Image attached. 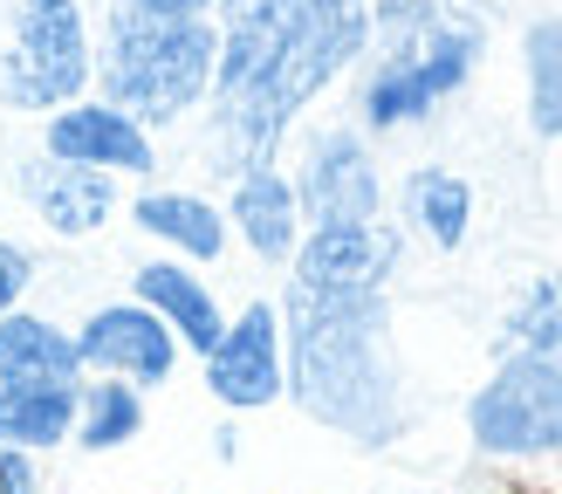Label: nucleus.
I'll list each match as a JSON object with an SVG mask.
<instances>
[{
  "mask_svg": "<svg viewBox=\"0 0 562 494\" xmlns=\"http://www.w3.org/2000/svg\"><path fill=\"white\" fill-rule=\"evenodd\" d=\"M371 48V0H247L220 21L213 97L192 117V165L213 186L281 165L295 124H308Z\"/></svg>",
  "mask_w": 562,
  "mask_h": 494,
  "instance_id": "obj_1",
  "label": "nucleus"
},
{
  "mask_svg": "<svg viewBox=\"0 0 562 494\" xmlns=\"http://www.w3.org/2000/svg\"><path fill=\"white\" fill-rule=\"evenodd\" d=\"M289 405L357 453H391L412 433L391 289H302L281 282Z\"/></svg>",
  "mask_w": 562,
  "mask_h": 494,
  "instance_id": "obj_2",
  "label": "nucleus"
},
{
  "mask_svg": "<svg viewBox=\"0 0 562 494\" xmlns=\"http://www.w3.org/2000/svg\"><path fill=\"white\" fill-rule=\"evenodd\" d=\"M494 48L487 0H371V48L350 76V124L398 137L473 90Z\"/></svg>",
  "mask_w": 562,
  "mask_h": 494,
  "instance_id": "obj_3",
  "label": "nucleus"
},
{
  "mask_svg": "<svg viewBox=\"0 0 562 494\" xmlns=\"http://www.w3.org/2000/svg\"><path fill=\"white\" fill-rule=\"evenodd\" d=\"M97 27V76L90 97L131 110L145 131H186L213 97L220 21L179 14L172 0H103Z\"/></svg>",
  "mask_w": 562,
  "mask_h": 494,
  "instance_id": "obj_4",
  "label": "nucleus"
},
{
  "mask_svg": "<svg viewBox=\"0 0 562 494\" xmlns=\"http://www.w3.org/2000/svg\"><path fill=\"white\" fill-rule=\"evenodd\" d=\"M467 453L542 494H562V364L555 357H494L460 405Z\"/></svg>",
  "mask_w": 562,
  "mask_h": 494,
  "instance_id": "obj_5",
  "label": "nucleus"
},
{
  "mask_svg": "<svg viewBox=\"0 0 562 494\" xmlns=\"http://www.w3.org/2000/svg\"><path fill=\"white\" fill-rule=\"evenodd\" d=\"M97 76V27L82 0H8V42H0V110L48 117L90 97Z\"/></svg>",
  "mask_w": 562,
  "mask_h": 494,
  "instance_id": "obj_6",
  "label": "nucleus"
},
{
  "mask_svg": "<svg viewBox=\"0 0 562 494\" xmlns=\"http://www.w3.org/2000/svg\"><path fill=\"white\" fill-rule=\"evenodd\" d=\"M281 172L295 186L302 227H371L391 213V179L378 158V137L357 131L350 117H316L295 124Z\"/></svg>",
  "mask_w": 562,
  "mask_h": 494,
  "instance_id": "obj_7",
  "label": "nucleus"
},
{
  "mask_svg": "<svg viewBox=\"0 0 562 494\" xmlns=\"http://www.w3.org/2000/svg\"><path fill=\"white\" fill-rule=\"evenodd\" d=\"M200 384L227 412H268L289 398V344H281V302L274 295H247L227 316L220 344L200 357Z\"/></svg>",
  "mask_w": 562,
  "mask_h": 494,
  "instance_id": "obj_8",
  "label": "nucleus"
},
{
  "mask_svg": "<svg viewBox=\"0 0 562 494\" xmlns=\"http://www.w3.org/2000/svg\"><path fill=\"white\" fill-rule=\"evenodd\" d=\"M76 350H82V378H124L145 398L165 392V384L179 378V364H186L179 337L131 295H110V302H97V310H82Z\"/></svg>",
  "mask_w": 562,
  "mask_h": 494,
  "instance_id": "obj_9",
  "label": "nucleus"
},
{
  "mask_svg": "<svg viewBox=\"0 0 562 494\" xmlns=\"http://www.w3.org/2000/svg\"><path fill=\"white\" fill-rule=\"evenodd\" d=\"M42 151L63 158V165L110 172V179H137V186H151L165 172L158 131H145L131 110L103 103V97H76L63 110H48V117H42Z\"/></svg>",
  "mask_w": 562,
  "mask_h": 494,
  "instance_id": "obj_10",
  "label": "nucleus"
},
{
  "mask_svg": "<svg viewBox=\"0 0 562 494\" xmlns=\"http://www.w3.org/2000/svg\"><path fill=\"white\" fill-rule=\"evenodd\" d=\"M14 192L27 200V213H35V227L48 240H97L124 220V179L110 172H90V165H63V158H21L14 165Z\"/></svg>",
  "mask_w": 562,
  "mask_h": 494,
  "instance_id": "obj_11",
  "label": "nucleus"
},
{
  "mask_svg": "<svg viewBox=\"0 0 562 494\" xmlns=\"http://www.w3.org/2000/svg\"><path fill=\"white\" fill-rule=\"evenodd\" d=\"M412 240L398 220H371V227H308L295 261L281 268V282L302 289H398Z\"/></svg>",
  "mask_w": 562,
  "mask_h": 494,
  "instance_id": "obj_12",
  "label": "nucleus"
},
{
  "mask_svg": "<svg viewBox=\"0 0 562 494\" xmlns=\"http://www.w3.org/2000/svg\"><path fill=\"white\" fill-rule=\"evenodd\" d=\"M124 220L145 234L158 255L172 261H192V268H220L234 247V227H227V206L200 186H137L124 200Z\"/></svg>",
  "mask_w": 562,
  "mask_h": 494,
  "instance_id": "obj_13",
  "label": "nucleus"
},
{
  "mask_svg": "<svg viewBox=\"0 0 562 494\" xmlns=\"http://www.w3.org/2000/svg\"><path fill=\"white\" fill-rule=\"evenodd\" d=\"M124 295L131 302H145V310L179 337L186 357H206L220 344V329H227V302H220L213 289V274L206 268H192V261H172V255H145V261H131L124 274Z\"/></svg>",
  "mask_w": 562,
  "mask_h": 494,
  "instance_id": "obj_14",
  "label": "nucleus"
},
{
  "mask_svg": "<svg viewBox=\"0 0 562 494\" xmlns=\"http://www.w3.org/2000/svg\"><path fill=\"white\" fill-rule=\"evenodd\" d=\"M391 220L405 227V240L432 247V255H460L473 240V220H481V192H473L467 172L426 158V165H405L398 186H391Z\"/></svg>",
  "mask_w": 562,
  "mask_h": 494,
  "instance_id": "obj_15",
  "label": "nucleus"
},
{
  "mask_svg": "<svg viewBox=\"0 0 562 494\" xmlns=\"http://www.w3.org/2000/svg\"><path fill=\"white\" fill-rule=\"evenodd\" d=\"M227 227H234V247H247L261 268H289L295 247H302V206H295V186L281 165H261V172H240L227 186Z\"/></svg>",
  "mask_w": 562,
  "mask_h": 494,
  "instance_id": "obj_16",
  "label": "nucleus"
},
{
  "mask_svg": "<svg viewBox=\"0 0 562 494\" xmlns=\"http://www.w3.org/2000/svg\"><path fill=\"white\" fill-rule=\"evenodd\" d=\"M0 384H82L76 323L35 310V302L0 316Z\"/></svg>",
  "mask_w": 562,
  "mask_h": 494,
  "instance_id": "obj_17",
  "label": "nucleus"
},
{
  "mask_svg": "<svg viewBox=\"0 0 562 494\" xmlns=\"http://www.w3.org/2000/svg\"><path fill=\"white\" fill-rule=\"evenodd\" d=\"M151 419V398L124 378H82L76 384V433L69 447L76 453H124L131 439H145Z\"/></svg>",
  "mask_w": 562,
  "mask_h": 494,
  "instance_id": "obj_18",
  "label": "nucleus"
},
{
  "mask_svg": "<svg viewBox=\"0 0 562 494\" xmlns=\"http://www.w3.org/2000/svg\"><path fill=\"white\" fill-rule=\"evenodd\" d=\"M521 117L542 145H562V8L521 21Z\"/></svg>",
  "mask_w": 562,
  "mask_h": 494,
  "instance_id": "obj_19",
  "label": "nucleus"
},
{
  "mask_svg": "<svg viewBox=\"0 0 562 494\" xmlns=\"http://www.w3.org/2000/svg\"><path fill=\"white\" fill-rule=\"evenodd\" d=\"M76 433V384H0V447L55 453Z\"/></svg>",
  "mask_w": 562,
  "mask_h": 494,
  "instance_id": "obj_20",
  "label": "nucleus"
},
{
  "mask_svg": "<svg viewBox=\"0 0 562 494\" xmlns=\"http://www.w3.org/2000/svg\"><path fill=\"white\" fill-rule=\"evenodd\" d=\"M494 357H555L562 350V274H528L494 316Z\"/></svg>",
  "mask_w": 562,
  "mask_h": 494,
  "instance_id": "obj_21",
  "label": "nucleus"
},
{
  "mask_svg": "<svg viewBox=\"0 0 562 494\" xmlns=\"http://www.w3.org/2000/svg\"><path fill=\"white\" fill-rule=\"evenodd\" d=\"M35 282H42V255H35L27 240L0 234V316L27 310V295H35Z\"/></svg>",
  "mask_w": 562,
  "mask_h": 494,
  "instance_id": "obj_22",
  "label": "nucleus"
},
{
  "mask_svg": "<svg viewBox=\"0 0 562 494\" xmlns=\"http://www.w3.org/2000/svg\"><path fill=\"white\" fill-rule=\"evenodd\" d=\"M0 494H42V460L21 447H0Z\"/></svg>",
  "mask_w": 562,
  "mask_h": 494,
  "instance_id": "obj_23",
  "label": "nucleus"
},
{
  "mask_svg": "<svg viewBox=\"0 0 562 494\" xmlns=\"http://www.w3.org/2000/svg\"><path fill=\"white\" fill-rule=\"evenodd\" d=\"M179 14H200V21H227V14H240L247 0H172Z\"/></svg>",
  "mask_w": 562,
  "mask_h": 494,
  "instance_id": "obj_24",
  "label": "nucleus"
},
{
  "mask_svg": "<svg viewBox=\"0 0 562 494\" xmlns=\"http://www.w3.org/2000/svg\"><path fill=\"white\" fill-rule=\"evenodd\" d=\"M213 460H227V467L240 460V426H234V419H227V426H213Z\"/></svg>",
  "mask_w": 562,
  "mask_h": 494,
  "instance_id": "obj_25",
  "label": "nucleus"
},
{
  "mask_svg": "<svg viewBox=\"0 0 562 494\" xmlns=\"http://www.w3.org/2000/svg\"><path fill=\"white\" fill-rule=\"evenodd\" d=\"M555 364H562V350H555Z\"/></svg>",
  "mask_w": 562,
  "mask_h": 494,
  "instance_id": "obj_26",
  "label": "nucleus"
}]
</instances>
